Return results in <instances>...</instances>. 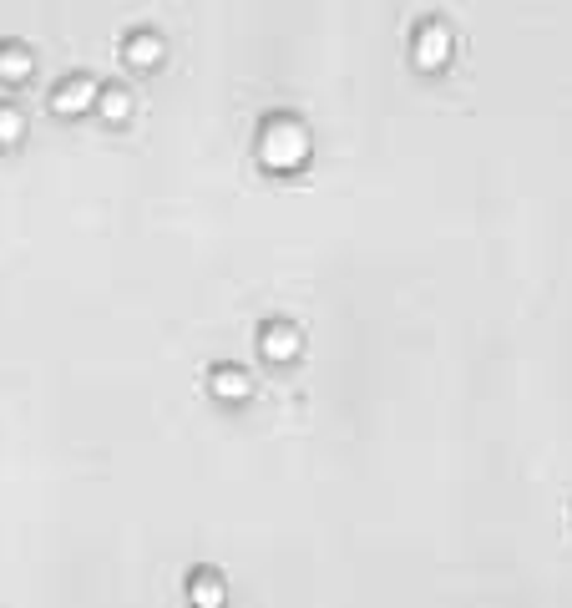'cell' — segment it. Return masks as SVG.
Here are the masks:
<instances>
[{"label": "cell", "instance_id": "cell-4", "mask_svg": "<svg viewBox=\"0 0 572 608\" xmlns=\"http://www.w3.org/2000/svg\"><path fill=\"white\" fill-rule=\"evenodd\" d=\"M264 355H269V360H294V355H299V335H294L289 325H269V330H264Z\"/></svg>", "mask_w": 572, "mask_h": 608}, {"label": "cell", "instance_id": "cell-3", "mask_svg": "<svg viewBox=\"0 0 572 608\" xmlns=\"http://www.w3.org/2000/svg\"><path fill=\"white\" fill-rule=\"evenodd\" d=\"M446 56H451V31H446L441 21L421 26V36H416V61H421L426 71H436V66H446Z\"/></svg>", "mask_w": 572, "mask_h": 608}, {"label": "cell", "instance_id": "cell-1", "mask_svg": "<svg viewBox=\"0 0 572 608\" xmlns=\"http://www.w3.org/2000/svg\"><path fill=\"white\" fill-rule=\"evenodd\" d=\"M304 158H309V132H304L294 117H274V122L259 132V163H264V168L294 173Z\"/></svg>", "mask_w": 572, "mask_h": 608}, {"label": "cell", "instance_id": "cell-8", "mask_svg": "<svg viewBox=\"0 0 572 608\" xmlns=\"http://www.w3.org/2000/svg\"><path fill=\"white\" fill-rule=\"evenodd\" d=\"M193 603H198V608H223V583H218L213 573H198V578H193Z\"/></svg>", "mask_w": 572, "mask_h": 608}, {"label": "cell", "instance_id": "cell-10", "mask_svg": "<svg viewBox=\"0 0 572 608\" xmlns=\"http://www.w3.org/2000/svg\"><path fill=\"white\" fill-rule=\"evenodd\" d=\"M21 132H26L21 112L16 107H0V142H21Z\"/></svg>", "mask_w": 572, "mask_h": 608}, {"label": "cell", "instance_id": "cell-9", "mask_svg": "<svg viewBox=\"0 0 572 608\" xmlns=\"http://www.w3.org/2000/svg\"><path fill=\"white\" fill-rule=\"evenodd\" d=\"M97 102H102V117H107V122H122V117L132 112V97H127V92H102Z\"/></svg>", "mask_w": 572, "mask_h": 608}, {"label": "cell", "instance_id": "cell-2", "mask_svg": "<svg viewBox=\"0 0 572 608\" xmlns=\"http://www.w3.org/2000/svg\"><path fill=\"white\" fill-rule=\"evenodd\" d=\"M97 82L92 76H71V82H61L56 87V112H66V117H76V112H87V107H97Z\"/></svg>", "mask_w": 572, "mask_h": 608}, {"label": "cell", "instance_id": "cell-7", "mask_svg": "<svg viewBox=\"0 0 572 608\" xmlns=\"http://www.w3.org/2000/svg\"><path fill=\"white\" fill-rule=\"evenodd\" d=\"M127 61L132 66H157L162 61V41L157 36H132L127 41Z\"/></svg>", "mask_w": 572, "mask_h": 608}, {"label": "cell", "instance_id": "cell-5", "mask_svg": "<svg viewBox=\"0 0 572 608\" xmlns=\"http://www.w3.org/2000/svg\"><path fill=\"white\" fill-rule=\"evenodd\" d=\"M0 76H6V82H26L31 76V51L26 46H0Z\"/></svg>", "mask_w": 572, "mask_h": 608}, {"label": "cell", "instance_id": "cell-6", "mask_svg": "<svg viewBox=\"0 0 572 608\" xmlns=\"http://www.w3.org/2000/svg\"><path fill=\"white\" fill-rule=\"evenodd\" d=\"M213 391L223 396V401H243V396H249V375H243V370H213Z\"/></svg>", "mask_w": 572, "mask_h": 608}]
</instances>
